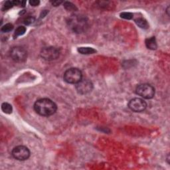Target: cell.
Listing matches in <instances>:
<instances>
[{
	"mask_svg": "<svg viewBox=\"0 0 170 170\" xmlns=\"http://www.w3.org/2000/svg\"><path fill=\"white\" fill-rule=\"evenodd\" d=\"M29 4L32 6H37L40 4V1H37V0H32V1H29Z\"/></svg>",
	"mask_w": 170,
	"mask_h": 170,
	"instance_id": "ffe728a7",
	"label": "cell"
},
{
	"mask_svg": "<svg viewBox=\"0 0 170 170\" xmlns=\"http://www.w3.org/2000/svg\"><path fill=\"white\" fill-rule=\"evenodd\" d=\"M26 32V28L24 26H19L15 31V33L14 35L16 37L23 35Z\"/></svg>",
	"mask_w": 170,
	"mask_h": 170,
	"instance_id": "5bb4252c",
	"label": "cell"
},
{
	"mask_svg": "<svg viewBox=\"0 0 170 170\" xmlns=\"http://www.w3.org/2000/svg\"><path fill=\"white\" fill-rule=\"evenodd\" d=\"M93 84L91 81L87 79H82V80L76 84V89L77 92L81 95H86L92 91Z\"/></svg>",
	"mask_w": 170,
	"mask_h": 170,
	"instance_id": "9c48e42d",
	"label": "cell"
},
{
	"mask_svg": "<svg viewBox=\"0 0 170 170\" xmlns=\"http://www.w3.org/2000/svg\"><path fill=\"white\" fill-rule=\"evenodd\" d=\"M60 55V51L58 49L53 47L43 48L41 51V56L45 60L53 61L57 59Z\"/></svg>",
	"mask_w": 170,
	"mask_h": 170,
	"instance_id": "52a82bcc",
	"label": "cell"
},
{
	"mask_svg": "<svg viewBox=\"0 0 170 170\" xmlns=\"http://www.w3.org/2000/svg\"><path fill=\"white\" fill-rule=\"evenodd\" d=\"M1 110L5 114H11L13 111V108L10 104L4 103L1 104Z\"/></svg>",
	"mask_w": 170,
	"mask_h": 170,
	"instance_id": "7c38bea8",
	"label": "cell"
},
{
	"mask_svg": "<svg viewBox=\"0 0 170 170\" xmlns=\"http://www.w3.org/2000/svg\"><path fill=\"white\" fill-rule=\"evenodd\" d=\"M13 25L12 24L7 23V24L4 25V26L1 28V31L3 33H8V32H11V31L13 30Z\"/></svg>",
	"mask_w": 170,
	"mask_h": 170,
	"instance_id": "9a60e30c",
	"label": "cell"
},
{
	"mask_svg": "<svg viewBox=\"0 0 170 170\" xmlns=\"http://www.w3.org/2000/svg\"><path fill=\"white\" fill-rule=\"evenodd\" d=\"M14 5L13 4V1H7L4 3V5H3V8H2V10L5 11V10H10V8L12 7Z\"/></svg>",
	"mask_w": 170,
	"mask_h": 170,
	"instance_id": "e0dca14e",
	"label": "cell"
},
{
	"mask_svg": "<svg viewBox=\"0 0 170 170\" xmlns=\"http://www.w3.org/2000/svg\"><path fill=\"white\" fill-rule=\"evenodd\" d=\"M128 107L132 111L136 112H141L146 108L147 104L143 99L140 98H134L130 100Z\"/></svg>",
	"mask_w": 170,
	"mask_h": 170,
	"instance_id": "ba28073f",
	"label": "cell"
},
{
	"mask_svg": "<svg viewBox=\"0 0 170 170\" xmlns=\"http://www.w3.org/2000/svg\"><path fill=\"white\" fill-rule=\"evenodd\" d=\"M78 51L83 55H90V54L95 53L96 51L91 47H79Z\"/></svg>",
	"mask_w": 170,
	"mask_h": 170,
	"instance_id": "8fae6325",
	"label": "cell"
},
{
	"mask_svg": "<svg viewBox=\"0 0 170 170\" xmlns=\"http://www.w3.org/2000/svg\"><path fill=\"white\" fill-rule=\"evenodd\" d=\"M136 93L144 98L151 99L155 95V89L149 84H141L136 89Z\"/></svg>",
	"mask_w": 170,
	"mask_h": 170,
	"instance_id": "277c9868",
	"label": "cell"
},
{
	"mask_svg": "<svg viewBox=\"0 0 170 170\" xmlns=\"http://www.w3.org/2000/svg\"><path fill=\"white\" fill-rule=\"evenodd\" d=\"M10 56L14 61L22 63L25 61L27 57V52L21 47H14L10 50Z\"/></svg>",
	"mask_w": 170,
	"mask_h": 170,
	"instance_id": "5b68a950",
	"label": "cell"
},
{
	"mask_svg": "<svg viewBox=\"0 0 170 170\" xmlns=\"http://www.w3.org/2000/svg\"><path fill=\"white\" fill-rule=\"evenodd\" d=\"M11 154L15 159L19 161L26 160L30 156L29 149L24 146H16L13 149Z\"/></svg>",
	"mask_w": 170,
	"mask_h": 170,
	"instance_id": "8992f818",
	"label": "cell"
},
{
	"mask_svg": "<svg viewBox=\"0 0 170 170\" xmlns=\"http://www.w3.org/2000/svg\"><path fill=\"white\" fill-rule=\"evenodd\" d=\"M64 7L67 11H73L76 10V7H75V5H73L72 3H70V2H68V1L64 2Z\"/></svg>",
	"mask_w": 170,
	"mask_h": 170,
	"instance_id": "2e32d148",
	"label": "cell"
},
{
	"mask_svg": "<svg viewBox=\"0 0 170 170\" xmlns=\"http://www.w3.org/2000/svg\"><path fill=\"white\" fill-rule=\"evenodd\" d=\"M120 17L123 19H128V20H130V19H132L133 18V14L129 12H124L120 14Z\"/></svg>",
	"mask_w": 170,
	"mask_h": 170,
	"instance_id": "d6986e66",
	"label": "cell"
},
{
	"mask_svg": "<svg viewBox=\"0 0 170 170\" xmlns=\"http://www.w3.org/2000/svg\"><path fill=\"white\" fill-rule=\"evenodd\" d=\"M35 112L41 116L49 117L55 114L57 106L53 101L49 98H41L37 100L34 104Z\"/></svg>",
	"mask_w": 170,
	"mask_h": 170,
	"instance_id": "6da1fadb",
	"label": "cell"
},
{
	"mask_svg": "<svg viewBox=\"0 0 170 170\" xmlns=\"http://www.w3.org/2000/svg\"><path fill=\"white\" fill-rule=\"evenodd\" d=\"M82 72L76 68H71L67 70L63 76L64 81L69 84H77L82 80Z\"/></svg>",
	"mask_w": 170,
	"mask_h": 170,
	"instance_id": "3957f363",
	"label": "cell"
},
{
	"mask_svg": "<svg viewBox=\"0 0 170 170\" xmlns=\"http://www.w3.org/2000/svg\"><path fill=\"white\" fill-rule=\"evenodd\" d=\"M136 23L139 27L142 28V29H148L149 27V25L146 20L143 18H139L136 20Z\"/></svg>",
	"mask_w": 170,
	"mask_h": 170,
	"instance_id": "4fadbf2b",
	"label": "cell"
},
{
	"mask_svg": "<svg viewBox=\"0 0 170 170\" xmlns=\"http://www.w3.org/2000/svg\"><path fill=\"white\" fill-rule=\"evenodd\" d=\"M68 24L73 32L81 33L87 29L89 25L86 18L79 15H72L69 19Z\"/></svg>",
	"mask_w": 170,
	"mask_h": 170,
	"instance_id": "7a4b0ae2",
	"label": "cell"
},
{
	"mask_svg": "<svg viewBox=\"0 0 170 170\" xmlns=\"http://www.w3.org/2000/svg\"><path fill=\"white\" fill-rule=\"evenodd\" d=\"M52 4L53 5H54V6H58V5H60L61 4H62L63 3V1H52Z\"/></svg>",
	"mask_w": 170,
	"mask_h": 170,
	"instance_id": "44dd1931",
	"label": "cell"
},
{
	"mask_svg": "<svg viewBox=\"0 0 170 170\" xmlns=\"http://www.w3.org/2000/svg\"><path fill=\"white\" fill-rule=\"evenodd\" d=\"M35 18L32 16H29L24 19V23L26 25H29L33 24L35 22Z\"/></svg>",
	"mask_w": 170,
	"mask_h": 170,
	"instance_id": "ac0fdd59",
	"label": "cell"
},
{
	"mask_svg": "<svg viewBox=\"0 0 170 170\" xmlns=\"http://www.w3.org/2000/svg\"><path fill=\"white\" fill-rule=\"evenodd\" d=\"M146 45L148 49L151 50H155L157 49L158 45L156 40H155V37H152L147 39L146 40Z\"/></svg>",
	"mask_w": 170,
	"mask_h": 170,
	"instance_id": "30bf717a",
	"label": "cell"
}]
</instances>
